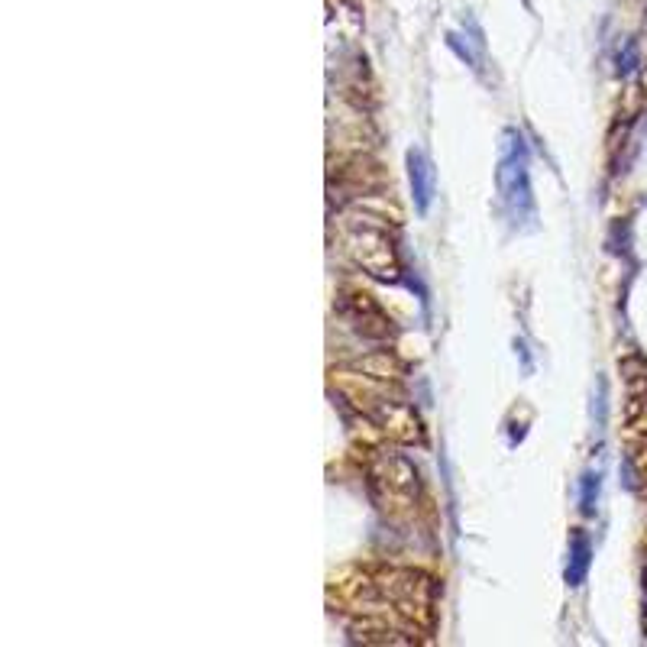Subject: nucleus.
<instances>
[{"mask_svg":"<svg viewBox=\"0 0 647 647\" xmlns=\"http://www.w3.org/2000/svg\"><path fill=\"white\" fill-rule=\"evenodd\" d=\"M495 185H499L502 211L512 227H534V195L528 175V146L515 127L502 130L499 165H495Z\"/></svg>","mask_w":647,"mask_h":647,"instance_id":"nucleus-1","label":"nucleus"},{"mask_svg":"<svg viewBox=\"0 0 647 647\" xmlns=\"http://www.w3.org/2000/svg\"><path fill=\"white\" fill-rule=\"evenodd\" d=\"M343 250L350 253L356 266L373 275V279L395 282L398 272H402V263H398V253H395L389 230L366 224V220H356V224L343 230Z\"/></svg>","mask_w":647,"mask_h":647,"instance_id":"nucleus-2","label":"nucleus"},{"mask_svg":"<svg viewBox=\"0 0 647 647\" xmlns=\"http://www.w3.org/2000/svg\"><path fill=\"white\" fill-rule=\"evenodd\" d=\"M373 486H382L389 492L385 502H398V508H408L415 505L418 499V470L411 466L405 457H382L379 466L373 470Z\"/></svg>","mask_w":647,"mask_h":647,"instance_id":"nucleus-3","label":"nucleus"},{"mask_svg":"<svg viewBox=\"0 0 647 647\" xmlns=\"http://www.w3.org/2000/svg\"><path fill=\"white\" fill-rule=\"evenodd\" d=\"M337 308H340L343 318L353 324V330H360L363 337H369V340H392L389 314H385L369 295H360V292L343 295Z\"/></svg>","mask_w":647,"mask_h":647,"instance_id":"nucleus-4","label":"nucleus"},{"mask_svg":"<svg viewBox=\"0 0 647 647\" xmlns=\"http://www.w3.org/2000/svg\"><path fill=\"white\" fill-rule=\"evenodd\" d=\"M408 182H411V198H415L418 214H428L434 201V165L421 149H411L408 153Z\"/></svg>","mask_w":647,"mask_h":647,"instance_id":"nucleus-5","label":"nucleus"},{"mask_svg":"<svg viewBox=\"0 0 647 647\" xmlns=\"http://www.w3.org/2000/svg\"><path fill=\"white\" fill-rule=\"evenodd\" d=\"M589 563H593V544L583 531H573L570 541V563H567V586H583Z\"/></svg>","mask_w":647,"mask_h":647,"instance_id":"nucleus-6","label":"nucleus"},{"mask_svg":"<svg viewBox=\"0 0 647 647\" xmlns=\"http://www.w3.org/2000/svg\"><path fill=\"white\" fill-rule=\"evenodd\" d=\"M599 489H602V476L593 473V470L583 473V479H580V512L583 515H596Z\"/></svg>","mask_w":647,"mask_h":647,"instance_id":"nucleus-7","label":"nucleus"},{"mask_svg":"<svg viewBox=\"0 0 647 647\" xmlns=\"http://www.w3.org/2000/svg\"><path fill=\"white\" fill-rule=\"evenodd\" d=\"M638 68V46L625 43V49L618 52V75H631Z\"/></svg>","mask_w":647,"mask_h":647,"instance_id":"nucleus-8","label":"nucleus"},{"mask_svg":"<svg viewBox=\"0 0 647 647\" xmlns=\"http://www.w3.org/2000/svg\"><path fill=\"white\" fill-rule=\"evenodd\" d=\"M631 428L647 434V398H638V408H635V415H631Z\"/></svg>","mask_w":647,"mask_h":647,"instance_id":"nucleus-9","label":"nucleus"},{"mask_svg":"<svg viewBox=\"0 0 647 647\" xmlns=\"http://www.w3.org/2000/svg\"><path fill=\"white\" fill-rule=\"evenodd\" d=\"M644 586H647V567H644Z\"/></svg>","mask_w":647,"mask_h":647,"instance_id":"nucleus-10","label":"nucleus"},{"mask_svg":"<svg viewBox=\"0 0 647 647\" xmlns=\"http://www.w3.org/2000/svg\"><path fill=\"white\" fill-rule=\"evenodd\" d=\"M644 625H647V615H644Z\"/></svg>","mask_w":647,"mask_h":647,"instance_id":"nucleus-11","label":"nucleus"}]
</instances>
